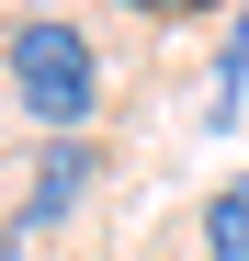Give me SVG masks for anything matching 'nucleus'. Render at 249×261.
I'll list each match as a JSON object with an SVG mask.
<instances>
[{
  "instance_id": "obj_1",
  "label": "nucleus",
  "mask_w": 249,
  "mask_h": 261,
  "mask_svg": "<svg viewBox=\"0 0 249 261\" xmlns=\"http://www.w3.org/2000/svg\"><path fill=\"white\" fill-rule=\"evenodd\" d=\"M0 57H12V91H23V114L46 125V137H79V125H91V102H102V68H91V34H79V23H57V12H23L12 34H0Z\"/></svg>"
},
{
  "instance_id": "obj_2",
  "label": "nucleus",
  "mask_w": 249,
  "mask_h": 261,
  "mask_svg": "<svg viewBox=\"0 0 249 261\" xmlns=\"http://www.w3.org/2000/svg\"><path fill=\"white\" fill-rule=\"evenodd\" d=\"M79 193H91V137H46L34 148V182H23V227H57Z\"/></svg>"
},
{
  "instance_id": "obj_3",
  "label": "nucleus",
  "mask_w": 249,
  "mask_h": 261,
  "mask_svg": "<svg viewBox=\"0 0 249 261\" xmlns=\"http://www.w3.org/2000/svg\"><path fill=\"white\" fill-rule=\"evenodd\" d=\"M204 261H249V193H215V204H204Z\"/></svg>"
},
{
  "instance_id": "obj_4",
  "label": "nucleus",
  "mask_w": 249,
  "mask_h": 261,
  "mask_svg": "<svg viewBox=\"0 0 249 261\" xmlns=\"http://www.w3.org/2000/svg\"><path fill=\"white\" fill-rule=\"evenodd\" d=\"M124 12H147V23H193L204 0H124Z\"/></svg>"
},
{
  "instance_id": "obj_5",
  "label": "nucleus",
  "mask_w": 249,
  "mask_h": 261,
  "mask_svg": "<svg viewBox=\"0 0 249 261\" xmlns=\"http://www.w3.org/2000/svg\"><path fill=\"white\" fill-rule=\"evenodd\" d=\"M0 261H23V239H0Z\"/></svg>"
}]
</instances>
